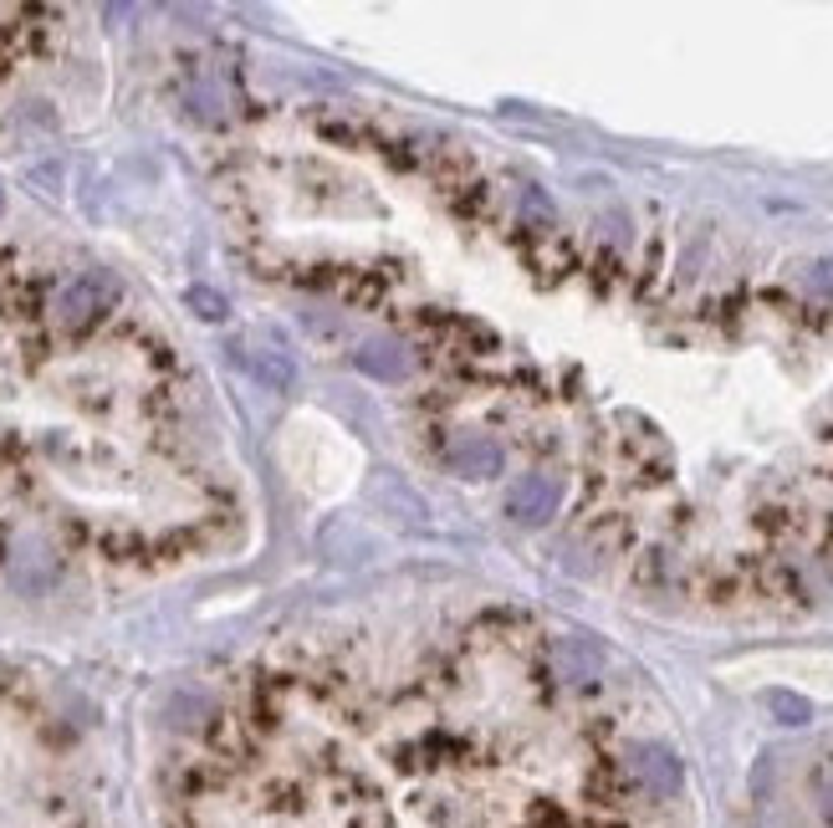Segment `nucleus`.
<instances>
[{
    "label": "nucleus",
    "mask_w": 833,
    "mask_h": 828,
    "mask_svg": "<svg viewBox=\"0 0 833 828\" xmlns=\"http://www.w3.org/2000/svg\"><path fill=\"white\" fill-rule=\"evenodd\" d=\"M108 271H21L0 246V568L46 589L77 558H175L221 486L190 466L175 363L108 338Z\"/></svg>",
    "instance_id": "f257e3e1"
},
{
    "label": "nucleus",
    "mask_w": 833,
    "mask_h": 828,
    "mask_svg": "<svg viewBox=\"0 0 833 828\" xmlns=\"http://www.w3.org/2000/svg\"><path fill=\"white\" fill-rule=\"evenodd\" d=\"M175 828H573L532 783V737L476 741V675L373 685L267 670L194 741Z\"/></svg>",
    "instance_id": "f03ea898"
},
{
    "label": "nucleus",
    "mask_w": 833,
    "mask_h": 828,
    "mask_svg": "<svg viewBox=\"0 0 833 828\" xmlns=\"http://www.w3.org/2000/svg\"><path fill=\"white\" fill-rule=\"evenodd\" d=\"M440 466L461 481H492V475L506 471V445L492 440V435H446Z\"/></svg>",
    "instance_id": "7ed1b4c3"
},
{
    "label": "nucleus",
    "mask_w": 833,
    "mask_h": 828,
    "mask_svg": "<svg viewBox=\"0 0 833 828\" xmlns=\"http://www.w3.org/2000/svg\"><path fill=\"white\" fill-rule=\"evenodd\" d=\"M629 772H634V783H640L644 798H655V803L680 798L685 768L665 741H640V747H629Z\"/></svg>",
    "instance_id": "20e7f679"
},
{
    "label": "nucleus",
    "mask_w": 833,
    "mask_h": 828,
    "mask_svg": "<svg viewBox=\"0 0 833 828\" xmlns=\"http://www.w3.org/2000/svg\"><path fill=\"white\" fill-rule=\"evenodd\" d=\"M558 506H563V486L552 481V475H521L517 491L506 496V512H511V522H521V527H542V522L558 517Z\"/></svg>",
    "instance_id": "39448f33"
},
{
    "label": "nucleus",
    "mask_w": 833,
    "mask_h": 828,
    "mask_svg": "<svg viewBox=\"0 0 833 828\" xmlns=\"http://www.w3.org/2000/svg\"><path fill=\"white\" fill-rule=\"evenodd\" d=\"M353 363L363 373H373V379H384V384H404L415 373V348L404 338H373L353 354Z\"/></svg>",
    "instance_id": "423d86ee"
},
{
    "label": "nucleus",
    "mask_w": 833,
    "mask_h": 828,
    "mask_svg": "<svg viewBox=\"0 0 833 828\" xmlns=\"http://www.w3.org/2000/svg\"><path fill=\"white\" fill-rule=\"evenodd\" d=\"M767 710H773L783 726H808L813 721V706H808L803 695H792V691H767Z\"/></svg>",
    "instance_id": "0eeeda50"
},
{
    "label": "nucleus",
    "mask_w": 833,
    "mask_h": 828,
    "mask_svg": "<svg viewBox=\"0 0 833 828\" xmlns=\"http://www.w3.org/2000/svg\"><path fill=\"white\" fill-rule=\"evenodd\" d=\"M808 787H813V803H819V814L833 824V757H823L819 768H813Z\"/></svg>",
    "instance_id": "6e6552de"
},
{
    "label": "nucleus",
    "mask_w": 833,
    "mask_h": 828,
    "mask_svg": "<svg viewBox=\"0 0 833 828\" xmlns=\"http://www.w3.org/2000/svg\"><path fill=\"white\" fill-rule=\"evenodd\" d=\"M808 281H813V287H829V292H833V261H819V267L808 271Z\"/></svg>",
    "instance_id": "1a4fd4ad"
}]
</instances>
